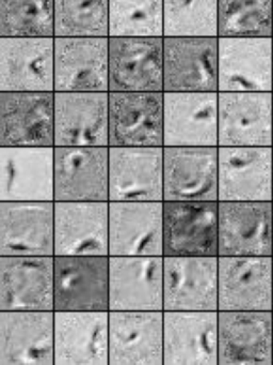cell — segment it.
I'll use <instances>...</instances> for the list:
<instances>
[{"instance_id":"obj_1","label":"cell","mask_w":273,"mask_h":365,"mask_svg":"<svg viewBox=\"0 0 273 365\" xmlns=\"http://www.w3.org/2000/svg\"><path fill=\"white\" fill-rule=\"evenodd\" d=\"M273 146H218V202H273Z\"/></svg>"},{"instance_id":"obj_2","label":"cell","mask_w":273,"mask_h":365,"mask_svg":"<svg viewBox=\"0 0 273 365\" xmlns=\"http://www.w3.org/2000/svg\"><path fill=\"white\" fill-rule=\"evenodd\" d=\"M109 91L164 93V37H109Z\"/></svg>"},{"instance_id":"obj_3","label":"cell","mask_w":273,"mask_h":365,"mask_svg":"<svg viewBox=\"0 0 273 365\" xmlns=\"http://www.w3.org/2000/svg\"><path fill=\"white\" fill-rule=\"evenodd\" d=\"M272 256H218V311H273Z\"/></svg>"},{"instance_id":"obj_4","label":"cell","mask_w":273,"mask_h":365,"mask_svg":"<svg viewBox=\"0 0 273 365\" xmlns=\"http://www.w3.org/2000/svg\"><path fill=\"white\" fill-rule=\"evenodd\" d=\"M0 146L55 147V93L0 91Z\"/></svg>"},{"instance_id":"obj_5","label":"cell","mask_w":273,"mask_h":365,"mask_svg":"<svg viewBox=\"0 0 273 365\" xmlns=\"http://www.w3.org/2000/svg\"><path fill=\"white\" fill-rule=\"evenodd\" d=\"M55 312L109 311V256H53Z\"/></svg>"},{"instance_id":"obj_6","label":"cell","mask_w":273,"mask_h":365,"mask_svg":"<svg viewBox=\"0 0 273 365\" xmlns=\"http://www.w3.org/2000/svg\"><path fill=\"white\" fill-rule=\"evenodd\" d=\"M219 37H164V93H218Z\"/></svg>"},{"instance_id":"obj_7","label":"cell","mask_w":273,"mask_h":365,"mask_svg":"<svg viewBox=\"0 0 273 365\" xmlns=\"http://www.w3.org/2000/svg\"><path fill=\"white\" fill-rule=\"evenodd\" d=\"M0 202H55V147L0 146Z\"/></svg>"},{"instance_id":"obj_8","label":"cell","mask_w":273,"mask_h":365,"mask_svg":"<svg viewBox=\"0 0 273 365\" xmlns=\"http://www.w3.org/2000/svg\"><path fill=\"white\" fill-rule=\"evenodd\" d=\"M109 147H164V93L109 91Z\"/></svg>"},{"instance_id":"obj_9","label":"cell","mask_w":273,"mask_h":365,"mask_svg":"<svg viewBox=\"0 0 273 365\" xmlns=\"http://www.w3.org/2000/svg\"><path fill=\"white\" fill-rule=\"evenodd\" d=\"M218 146L164 147V202H218Z\"/></svg>"},{"instance_id":"obj_10","label":"cell","mask_w":273,"mask_h":365,"mask_svg":"<svg viewBox=\"0 0 273 365\" xmlns=\"http://www.w3.org/2000/svg\"><path fill=\"white\" fill-rule=\"evenodd\" d=\"M109 202H164V147H109Z\"/></svg>"},{"instance_id":"obj_11","label":"cell","mask_w":273,"mask_h":365,"mask_svg":"<svg viewBox=\"0 0 273 365\" xmlns=\"http://www.w3.org/2000/svg\"><path fill=\"white\" fill-rule=\"evenodd\" d=\"M109 311H164V256H109Z\"/></svg>"},{"instance_id":"obj_12","label":"cell","mask_w":273,"mask_h":365,"mask_svg":"<svg viewBox=\"0 0 273 365\" xmlns=\"http://www.w3.org/2000/svg\"><path fill=\"white\" fill-rule=\"evenodd\" d=\"M55 91L109 93V37H55Z\"/></svg>"},{"instance_id":"obj_13","label":"cell","mask_w":273,"mask_h":365,"mask_svg":"<svg viewBox=\"0 0 273 365\" xmlns=\"http://www.w3.org/2000/svg\"><path fill=\"white\" fill-rule=\"evenodd\" d=\"M273 202H218V256H273Z\"/></svg>"},{"instance_id":"obj_14","label":"cell","mask_w":273,"mask_h":365,"mask_svg":"<svg viewBox=\"0 0 273 365\" xmlns=\"http://www.w3.org/2000/svg\"><path fill=\"white\" fill-rule=\"evenodd\" d=\"M218 93H273L272 38L219 37Z\"/></svg>"},{"instance_id":"obj_15","label":"cell","mask_w":273,"mask_h":365,"mask_svg":"<svg viewBox=\"0 0 273 365\" xmlns=\"http://www.w3.org/2000/svg\"><path fill=\"white\" fill-rule=\"evenodd\" d=\"M55 202H109V147H55Z\"/></svg>"},{"instance_id":"obj_16","label":"cell","mask_w":273,"mask_h":365,"mask_svg":"<svg viewBox=\"0 0 273 365\" xmlns=\"http://www.w3.org/2000/svg\"><path fill=\"white\" fill-rule=\"evenodd\" d=\"M218 311H164V365H219Z\"/></svg>"},{"instance_id":"obj_17","label":"cell","mask_w":273,"mask_h":365,"mask_svg":"<svg viewBox=\"0 0 273 365\" xmlns=\"http://www.w3.org/2000/svg\"><path fill=\"white\" fill-rule=\"evenodd\" d=\"M53 256H0V312L55 311Z\"/></svg>"},{"instance_id":"obj_18","label":"cell","mask_w":273,"mask_h":365,"mask_svg":"<svg viewBox=\"0 0 273 365\" xmlns=\"http://www.w3.org/2000/svg\"><path fill=\"white\" fill-rule=\"evenodd\" d=\"M0 91L55 93V37H0Z\"/></svg>"},{"instance_id":"obj_19","label":"cell","mask_w":273,"mask_h":365,"mask_svg":"<svg viewBox=\"0 0 273 365\" xmlns=\"http://www.w3.org/2000/svg\"><path fill=\"white\" fill-rule=\"evenodd\" d=\"M0 256H55V202H0Z\"/></svg>"},{"instance_id":"obj_20","label":"cell","mask_w":273,"mask_h":365,"mask_svg":"<svg viewBox=\"0 0 273 365\" xmlns=\"http://www.w3.org/2000/svg\"><path fill=\"white\" fill-rule=\"evenodd\" d=\"M109 256H164V202H109Z\"/></svg>"},{"instance_id":"obj_21","label":"cell","mask_w":273,"mask_h":365,"mask_svg":"<svg viewBox=\"0 0 273 365\" xmlns=\"http://www.w3.org/2000/svg\"><path fill=\"white\" fill-rule=\"evenodd\" d=\"M164 311H218V256H164Z\"/></svg>"},{"instance_id":"obj_22","label":"cell","mask_w":273,"mask_h":365,"mask_svg":"<svg viewBox=\"0 0 273 365\" xmlns=\"http://www.w3.org/2000/svg\"><path fill=\"white\" fill-rule=\"evenodd\" d=\"M109 365H164V311H109Z\"/></svg>"},{"instance_id":"obj_23","label":"cell","mask_w":273,"mask_h":365,"mask_svg":"<svg viewBox=\"0 0 273 365\" xmlns=\"http://www.w3.org/2000/svg\"><path fill=\"white\" fill-rule=\"evenodd\" d=\"M0 365H55V311L0 312Z\"/></svg>"},{"instance_id":"obj_24","label":"cell","mask_w":273,"mask_h":365,"mask_svg":"<svg viewBox=\"0 0 273 365\" xmlns=\"http://www.w3.org/2000/svg\"><path fill=\"white\" fill-rule=\"evenodd\" d=\"M218 146H273V93H218Z\"/></svg>"},{"instance_id":"obj_25","label":"cell","mask_w":273,"mask_h":365,"mask_svg":"<svg viewBox=\"0 0 273 365\" xmlns=\"http://www.w3.org/2000/svg\"><path fill=\"white\" fill-rule=\"evenodd\" d=\"M219 365H272L273 311H218Z\"/></svg>"},{"instance_id":"obj_26","label":"cell","mask_w":273,"mask_h":365,"mask_svg":"<svg viewBox=\"0 0 273 365\" xmlns=\"http://www.w3.org/2000/svg\"><path fill=\"white\" fill-rule=\"evenodd\" d=\"M109 147V93L55 91V147Z\"/></svg>"},{"instance_id":"obj_27","label":"cell","mask_w":273,"mask_h":365,"mask_svg":"<svg viewBox=\"0 0 273 365\" xmlns=\"http://www.w3.org/2000/svg\"><path fill=\"white\" fill-rule=\"evenodd\" d=\"M55 256H109V202H55Z\"/></svg>"},{"instance_id":"obj_28","label":"cell","mask_w":273,"mask_h":365,"mask_svg":"<svg viewBox=\"0 0 273 365\" xmlns=\"http://www.w3.org/2000/svg\"><path fill=\"white\" fill-rule=\"evenodd\" d=\"M164 256H218V202H164Z\"/></svg>"},{"instance_id":"obj_29","label":"cell","mask_w":273,"mask_h":365,"mask_svg":"<svg viewBox=\"0 0 273 365\" xmlns=\"http://www.w3.org/2000/svg\"><path fill=\"white\" fill-rule=\"evenodd\" d=\"M55 365H109V311L55 312Z\"/></svg>"},{"instance_id":"obj_30","label":"cell","mask_w":273,"mask_h":365,"mask_svg":"<svg viewBox=\"0 0 273 365\" xmlns=\"http://www.w3.org/2000/svg\"><path fill=\"white\" fill-rule=\"evenodd\" d=\"M218 93H164V146H218Z\"/></svg>"},{"instance_id":"obj_31","label":"cell","mask_w":273,"mask_h":365,"mask_svg":"<svg viewBox=\"0 0 273 365\" xmlns=\"http://www.w3.org/2000/svg\"><path fill=\"white\" fill-rule=\"evenodd\" d=\"M218 37L273 38V0H218Z\"/></svg>"},{"instance_id":"obj_32","label":"cell","mask_w":273,"mask_h":365,"mask_svg":"<svg viewBox=\"0 0 273 365\" xmlns=\"http://www.w3.org/2000/svg\"><path fill=\"white\" fill-rule=\"evenodd\" d=\"M109 37H164V0H109Z\"/></svg>"},{"instance_id":"obj_33","label":"cell","mask_w":273,"mask_h":365,"mask_svg":"<svg viewBox=\"0 0 273 365\" xmlns=\"http://www.w3.org/2000/svg\"><path fill=\"white\" fill-rule=\"evenodd\" d=\"M0 37H55V0H0Z\"/></svg>"},{"instance_id":"obj_34","label":"cell","mask_w":273,"mask_h":365,"mask_svg":"<svg viewBox=\"0 0 273 365\" xmlns=\"http://www.w3.org/2000/svg\"><path fill=\"white\" fill-rule=\"evenodd\" d=\"M55 37H109V0H55Z\"/></svg>"},{"instance_id":"obj_35","label":"cell","mask_w":273,"mask_h":365,"mask_svg":"<svg viewBox=\"0 0 273 365\" xmlns=\"http://www.w3.org/2000/svg\"><path fill=\"white\" fill-rule=\"evenodd\" d=\"M164 37H218V0H164Z\"/></svg>"},{"instance_id":"obj_36","label":"cell","mask_w":273,"mask_h":365,"mask_svg":"<svg viewBox=\"0 0 273 365\" xmlns=\"http://www.w3.org/2000/svg\"><path fill=\"white\" fill-rule=\"evenodd\" d=\"M272 78H273V38H272Z\"/></svg>"},{"instance_id":"obj_37","label":"cell","mask_w":273,"mask_h":365,"mask_svg":"<svg viewBox=\"0 0 273 365\" xmlns=\"http://www.w3.org/2000/svg\"><path fill=\"white\" fill-rule=\"evenodd\" d=\"M272 349H273V332H272ZM272 365H273V356H272Z\"/></svg>"},{"instance_id":"obj_38","label":"cell","mask_w":273,"mask_h":365,"mask_svg":"<svg viewBox=\"0 0 273 365\" xmlns=\"http://www.w3.org/2000/svg\"><path fill=\"white\" fill-rule=\"evenodd\" d=\"M272 238H273V219H272Z\"/></svg>"},{"instance_id":"obj_39","label":"cell","mask_w":273,"mask_h":365,"mask_svg":"<svg viewBox=\"0 0 273 365\" xmlns=\"http://www.w3.org/2000/svg\"><path fill=\"white\" fill-rule=\"evenodd\" d=\"M272 257H273V256H272ZM272 287H273V282H272Z\"/></svg>"},{"instance_id":"obj_40","label":"cell","mask_w":273,"mask_h":365,"mask_svg":"<svg viewBox=\"0 0 273 365\" xmlns=\"http://www.w3.org/2000/svg\"><path fill=\"white\" fill-rule=\"evenodd\" d=\"M272 176H273V173H272Z\"/></svg>"}]
</instances>
